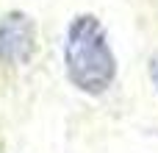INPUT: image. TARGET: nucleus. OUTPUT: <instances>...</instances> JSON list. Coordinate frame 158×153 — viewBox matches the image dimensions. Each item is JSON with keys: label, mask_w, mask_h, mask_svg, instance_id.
Masks as SVG:
<instances>
[{"label": "nucleus", "mask_w": 158, "mask_h": 153, "mask_svg": "<svg viewBox=\"0 0 158 153\" xmlns=\"http://www.w3.org/2000/svg\"><path fill=\"white\" fill-rule=\"evenodd\" d=\"M64 70L69 84L83 95H103L117 78V56L100 17L83 11L67 25L64 39Z\"/></svg>", "instance_id": "f257e3e1"}, {"label": "nucleus", "mask_w": 158, "mask_h": 153, "mask_svg": "<svg viewBox=\"0 0 158 153\" xmlns=\"http://www.w3.org/2000/svg\"><path fill=\"white\" fill-rule=\"evenodd\" d=\"M36 50V22L31 14L11 8L0 14V61L28 64Z\"/></svg>", "instance_id": "f03ea898"}, {"label": "nucleus", "mask_w": 158, "mask_h": 153, "mask_svg": "<svg viewBox=\"0 0 158 153\" xmlns=\"http://www.w3.org/2000/svg\"><path fill=\"white\" fill-rule=\"evenodd\" d=\"M150 78H153V84L158 86V53L153 56V61H150Z\"/></svg>", "instance_id": "7ed1b4c3"}]
</instances>
